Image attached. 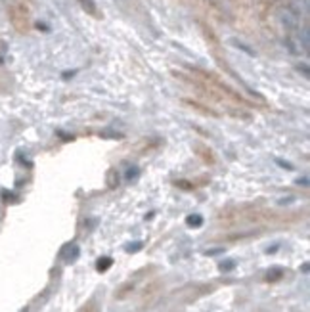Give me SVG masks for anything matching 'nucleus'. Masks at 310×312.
Listing matches in <instances>:
<instances>
[{"instance_id":"nucleus-4","label":"nucleus","mask_w":310,"mask_h":312,"mask_svg":"<svg viewBox=\"0 0 310 312\" xmlns=\"http://www.w3.org/2000/svg\"><path fill=\"white\" fill-rule=\"evenodd\" d=\"M303 43V50L307 52L309 50V46H310V37H309V27H305L303 29V33L299 35V45Z\"/></svg>"},{"instance_id":"nucleus-10","label":"nucleus","mask_w":310,"mask_h":312,"mask_svg":"<svg viewBox=\"0 0 310 312\" xmlns=\"http://www.w3.org/2000/svg\"><path fill=\"white\" fill-rule=\"evenodd\" d=\"M136 175H138V169H131V171H129V175H127V178H134Z\"/></svg>"},{"instance_id":"nucleus-9","label":"nucleus","mask_w":310,"mask_h":312,"mask_svg":"<svg viewBox=\"0 0 310 312\" xmlns=\"http://www.w3.org/2000/svg\"><path fill=\"white\" fill-rule=\"evenodd\" d=\"M234 267H236V263H232V261H230V263H222L221 270H222V272H228V270H232Z\"/></svg>"},{"instance_id":"nucleus-11","label":"nucleus","mask_w":310,"mask_h":312,"mask_svg":"<svg viewBox=\"0 0 310 312\" xmlns=\"http://www.w3.org/2000/svg\"><path fill=\"white\" fill-rule=\"evenodd\" d=\"M224 249H211V251H207L205 255H217V253H222Z\"/></svg>"},{"instance_id":"nucleus-6","label":"nucleus","mask_w":310,"mask_h":312,"mask_svg":"<svg viewBox=\"0 0 310 312\" xmlns=\"http://www.w3.org/2000/svg\"><path fill=\"white\" fill-rule=\"evenodd\" d=\"M186 224L192 226V228H199L201 224H203V219H201L199 215H190V217L186 219Z\"/></svg>"},{"instance_id":"nucleus-7","label":"nucleus","mask_w":310,"mask_h":312,"mask_svg":"<svg viewBox=\"0 0 310 312\" xmlns=\"http://www.w3.org/2000/svg\"><path fill=\"white\" fill-rule=\"evenodd\" d=\"M81 4H83V8L87 10V12H90V14H96V4L92 2V0H79Z\"/></svg>"},{"instance_id":"nucleus-2","label":"nucleus","mask_w":310,"mask_h":312,"mask_svg":"<svg viewBox=\"0 0 310 312\" xmlns=\"http://www.w3.org/2000/svg\"><path fill=\"white\" fill-rule=\"evenodd\" d=\"M282 20H284V23H286V27L293 29V27H297V25H299V14H297V12H293V10H286V12L282 14Z\"/></svg>"},{"instance_id":"nucleus-5","label":"nucleus","mask_w":310,"mask_h":312,"mask_svg":"<svg viewBox=\"0 0 310 312\" xmlns=\"http://www.w3.org/2000/svg\"><path fill=\"white\" fill-rule=\"evenodd\" d=\"M282 276H284V270H282V268H272V270L268 272L266 280H268V282H276V280H280Z\"/></svg>"},{"instance_id":"nucleus-3","label":"nucleus","mask_w":310,"mask_h":312,"mask_svg":"<svg viewBox=\"0 0 310 312\" xmlns=\"http://www.w3.org/2000/svg\"><path fill=\"white\" fill-rule=\"evenodd\" d=\"M111 265H113V259H111V257H102V259H98L96 268H98V272H106L108 268H111Z\"/></svg>"},{"instance_id":"nucleus-1","label":"nucleus","mask_w":310,"mask_h":312,"mask_svg":"<svg viewBox=\"0 0 310 312\" xmlns=\"http://www.w3.org/2000/svg\"><path fill=\"white\" fill-rule=\"evenodd\" d=\"M60 257H62L66 263H73V261L79 257V247L75 245V244H67V245L62 249Z\"/></svg>"},{"instance_id":"nucleus-8","label":"nucleus","mask_w":310,"mask_h":312,"mask_svg":"<svg viewBox=\"0 0 310 312\" xmlns=\"http://www.w3.org/2000/svg\"><path fill=\"white\" fill-rule=\"evenodd\" d=\"M125 249H127L129 253H136V251H140V249H142V244H140V242H136V244H131V245H127Z\"/></svg>"}]
</instances>
